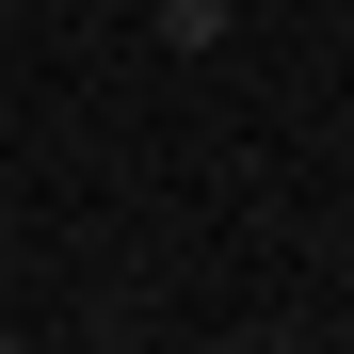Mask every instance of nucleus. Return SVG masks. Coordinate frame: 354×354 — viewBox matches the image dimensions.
I'll return each mask as SVG.
<instances>
[{"mask_svg":"<svg viewBox=\"0 0 354 354\" xmlns=\"http://www.w3.org/2000/svg\"><path fill=\"white\" fill-rule=\"evenodd\" d=\"M161 48H177V65H209V48H225V0H161Z\"/></svg>","mask_w":354,"mask_h":354,"instance_id":"obj_1","label":"nucleus"}]
</instances>
